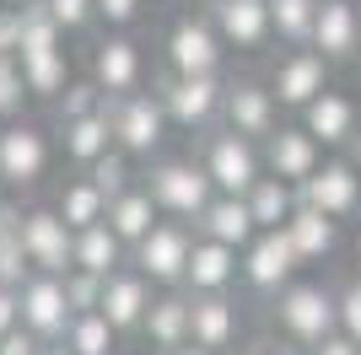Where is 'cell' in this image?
Here are the masks:
<instances>
[{"label":"cell","instance_id":"cell-1","mask_svg":"<svg viewBox=\"0 0 361 355\" xmlns=\"http://www.w3.org/2000/svg\"><path fill=\"white\" fill-rule=\"evenodd\" d=\"M140 183H146V194L157 199V210H162L167 221H189V226H195L200 216H205V205L216 199V183H211V173H205L200 156L151 162V173L140 178Z\"/></svg>","mask_w":361,"mask_h":355},{"label":"cell","instance_id":"cell-2","mask_svg":"<svg viewBox=\"0 0 361 355\" xmlns=\"http://www.w3.org/2000/svg\"><path fill=\"white\" fill-rule=\"evenodd\" d=\"M151 92L162 97L167 124H173V130H189V135H211V130H221L226 75H178V70H162Z\"/></svg>","mask_w":361,"mask_h":355},{"label":"cell","instance_id":"cell-3","mask_svg":"<svg viewBox=\"0 0 361 355\" xmlns=\"http://www.w3.org/2000/svg\"><path fill=\"white\" fill-rule=\"evenodd\" d=\"M270 318L291 344L313 350L318 340H329L334 328H340V296H334L329 285H318V280H291L286 291L275 296Z\"/></svg>","mask_w":361,"mask_h":355},{"label":"cell","instance_id":"cell-4","mask_svg":"<svg viewBox=\"0 0 361 355\" xmlns=\"http://www.w3.org/2000/svg\"><path fill=\"white\" fill-rule=\"evenodd\" d=\"M108 124H114V146L130 156V162H151L157 151H162V140H167V108H162V97L157 92H130V97H114L108 103Z\"/></svg>","mask_w":361,"mask_h":355},{"label":"cell","instance_id":"cell-5","mask_svg":"<svg viewBox=\"0 0 361 355\" xmlns=\"http://www.w3.org/2000/svg\"><path fill=\"white\" fill-rule=\"evenodd\" d=\"M200 162H205V173H211L216 194H248L259 178H264V151H259V140L226 130V124L205 135Z\"/></svg>","mask_w":361,"mask_h":355},{"label":"cell","instance_id":"cell-6","mask_svg":"<svg viewBox=\"0 0 361 355\" xmlns=\"http://www.w3.org/2000/svg\"><path fill=\"white\" fill-rule=\"evenodd\" d=\"M189 253H195V226L189 221H157V232L130 253V264H135L157 291H183Z\"/></svg>","mask_w":361,"mask_h":355},{"label":"cell","instance_id":"cell-7","mask_svg":"<svg viewBox=\"0 0 361 355\" xmlns=\"http://www.w3.org/2000/svg\"><path fill=\"white\" fill-rule=\"evenodd\" d=\"M49 135L32 124V118H11V124H0V183L11 194H27L38 189V178L49 173Z\"/></svg>","mask_w":361,"mask_h":355},{"label":"cell","instance_id":"cell-8","mask_svg":"<svg viewBox=\"0 0 361 355\" xmlns=\"http://www.w3.org/2000/svg\"><path fill=\"white\" fill-rule=\"evenodd\" d=\"M162 59H167V70H178V75H221L226 44L211 16H178L162 38Z\"/></svg>","mask_w":361,"mask_h":355},{"label":"cell","instance_id":"cell-9","mask_svg":"<svg viewBox=\"0 0 361 355\" xmlns=\"http://www.w3.org/2000/svg\"><path fill=\"white\" fill-rule=\"evenodd\" d=\"M22 253L38 275H71L75 269V232L54 205H32L22 216Z\"/></svg>","mask_w":361,"mask_h":355},{"label":"cell","instance_id":"cell-10","mask_svg":"<svg viewBox=\"0 0 361 355\" xmlns=\"http://www.w3.org/2000/svg\"><path fill=\"white\" fill-rule=\"evenodd\" d=\"M329 70L334 65L318 49H286L270 70V92H275V103H281V113H302L313 97H324L329 92Z\"/></svg>","mask_w":361,"mask_h":355},{"label":"cell","instance_id":"cell-11","mask_svg":"<svg viewBox=\"0 0 361 355\" xmlns=\"http://www.w3.org/2000/svg\"><path fill=\"white\" fill-rule=\"evenodd\" d=\"M16 296H22V328H32L44 344H60L65 328L75 323V307L65 296V275H38L32 269Z\"/></svg>","mask_w":361,"mask_h":355},{"label":"cell","instance_id":"cell-12","mask_svg":"<svg viewBox=\"0 0 361 355\" xmlns=\"http://www.w3.org/2000/svg\"><path fill=\"white\" fill-rule=\"evenodd\" d=\"M221 124L226 130L248 135V140H270L281 130V103H275L270 81H254V75H243V81H226V103H221Z\"/></svg>","mask_w":361,"mask_h":355},{"label":"cell","instance_id":"cell-13","mask_svg":"<svg viewBox=\"0 0 361 355\" xmlns=\"http://www.w3.org/2000/svg\"><path fill=\"white\" fill-rule=\"evenodd\" d=\"M297 248H291V237L286 232H259L248 248H243V285L259 296H281L291 280H297Z\"/></svg>","mask_w":361,"mask_h":355},{"label":"cell","instance_id":"cell-14","mask_svg":"<svg viewBox=\"0 0 361 355\" xmlns=\"http://www.w3.org/2000/svg\"><path fill=\"white\" fill-rule=\"evenodd\" d=\"M297 194H302V205L324 210L329 221H356L361 216V173L345 156H324V167H318Z\"/></svg>","mask_w":361,"mask_h":355},{"label":"cell","instance_id":"cell-15","mask_svg":"<svg viewBox=\"0 0 361 355\" xmlns=\"http://www.w3.org/2000/svg\"><path fill=\"white\" fill-rule=\"evenodd\" d=\"M297 124L313 135L324 151H345L350 140L361 135V108H356V97H350V92L329 87L324 97H313V103L297 113Z\"/></svg>","mask_w":361,"mask_h":355},{"label":"cell","instance_id":"cell-16","mask_svg":"<svg viewBox=\"0 0 361 355\" xmlns=\"http://www.w3.org/2000/svg\"><path fill=\"white\" fill-rule=\"evenodd\" d=\"M205 16L216 22L221 44L238 49V54H254V49H264L275 38V27H270V0H211Z\"/></svg>","mask_w":361,"mask_h":355},{"label":"cell","instance_id":"cell-17","mask_svg":"<svg viewBox=\"0 0 361 355\" xmlns=\"http://www.w3.org/2000/svg\"><path fill=\"white\" fill-rule=\"evenodd\" d=\"M87 75L108 92V97H130V92H140V81H146V54H140L135 38L108 32L103 44L92 49V70Z\"/></svg>","mask_w":361,"mask_h":355},{"label":"cell","instance_id":"cell-18","mask_svg":"<svg viewBox=\"0 0 361 355\" xmlns=\"http://www.w3.org/2000/svg\"><path fill=\"white\" fill-rule=\"evenodd\" d=\"M329 65L361 59V6L356 0H318V22H313V44Z\"/></svg>","mask_w":361,"mask_h":355},{"label":"cell","instance_id":"cell-19","mask_svg":"<svg viewBox=\"0 0 361 355\" xmlns=\"http://www.w3.org/2000/svg\"><path fill=\"white\" fill-rule=\"evenodd\" d=\"M259 151H264V173L286 178V183H297V189L318 173V167H324V146H318L302 124H281V130H275Z\"/></svg>","mask_w":361,"mask_h":355},{"label":"cell","instance_id":"cell-20","mask_svg":"<svg viewBox=\"0 0 361 355\" xmlns=\"http://www.w3.org/2000/svg\"><path fill=\"white\" fill-rule=\"evenodd\" d=\"M140 340H146L151 355H167L178 344L195 340V296L189 291H157L146 323H140Z\"/></svg>","mask_w":361,"mask_h":355},{"label":"cell","instance_id":"cell-21","mask_svg":"<svg viewBox=\"0 0 361 355\" xmlns=\"http://www.w3.org/2000/svg\"><path fill=\"white\" fill-rule=\"evenodd\" d=\"M151 301H157V285L140 275L135 264H124L119 275H108V285H103V318L119 334H140V323H146V312H151Z\"/></svg>","mask_w":361,"mask_h":355},{"label":"cell","instance_id":"cell-22","mask_svg":"<svg viewBox=\"0 0 361 355\" xmlns=\"http://www.w3.org/2000/svg\"><path fill=\"white\" fill-rule=\"evenodd\" d=\"M238 280H243V253H238V248H221V242H205V237H195L183 291H189V296H226Z\"/></svg>","mask_w":361,"mask_h":355},{"label":"cell","instance_id":"cell-23","mask_svg":"<svg viewBox=\"0 0 361 355\" xmlns=\"http://www.w3.org/2000/svg\"><path fill=\"white\" fill-rule=\"evenodd\" d=\"M195 237L243 253V248L259 237V221H254V210H248V199H243V194H216L211 205H205V216L195 221Z\"/></svg>","mask_w":361,"mask_h":355},{"label":"cell","instance_id":"cell-24","mask_svg":"<svg viewBox=\"0 0 361 355\" xmlns=\"http://www.w3.org/2000/svg\"><path fill=\"white\" fill-rule=\"evenodd\" d=\"M238 340H243V307L232 301V291L226 296H195V344L221 355Z\"/></svg>","mask_w":361,"mask_h":355},{"label":"cell","instance_id":"cell-25","mask_svg":"<svg viewBox=\"0 0 361 355\" xmlns=\"http://www.w3.org/2000/svg\"><path fill=\"white\" fill-rule=\"evenodd\" d=\"M60 151H65V162L81 167V173H87L92 162H103L108 151H114L108 108H103V113H87V118H65V124H60Z\"/></svg>","mask_w":361,"mask_h":355},{"label":"cell","instance_id":"cell-26","mask_svg":"<svg viewBox=\"0 0 361 355\" xmlns=\"http://www.w3.org/2000/svg\"><path fill=\"white\" fill-rule=\"evenodd\" d=\"M157 221H167V216L157 210V199L146 194V183H135V189H124L119 199L108 205V226L119 232V242H124L130 253H135L140 242H146V237L157 232Z\"/></svg>","mask_w":361,"mask_h":355},{"label":"cell","instance_id":"cell-27","mask_svg":"<svg viewBox=\"0 0 361 355\" xmlns=\"http://www.w3.org/2000/svg\"><path fill=\"white\" fill-rule=\"evenodd\" d=\"M281 232L291 237V248H297L302 264H324V259L340 248V221H329V216L313 210V205H297V216H291Z\"/></svg>","mask_w":361,"mask_h":355},{"label":"cell","instance_id":"cell-28","mask_svg":"<svg viewBox=\"0 0 361 355\" xmlns=\"http://www.w3.org/2000/svg\"><path fill=\"white\" fill-rule=\"evenodd\" d=\"M243 199H248V210H254L259 232H281V226L297 216V205H302L297 183H286V178H275V173H264L254 189L243 194Z\"/></svg>","mask_w":361,"mask_h":355},{"label":"cell","instance_id":"cell-29","mask_svg":"<svg viewBox=\"0 0 361 355\" xmlns=\"http://www.w3.org/2000/svg\"><path fill=\"white\" fill-rule=\"evenodd\" d=\"M130 264V248L119 242V232L108 221L87 226V232H75V269H87V275H119V269Z\"/></svg>","mask_w":361,"mask_h":355},{"label":"cell","instance_id":"cell-30","mask_svg":"<svg viewBox=\"0 0 361 355\" xmlns=\"http://www.w3.org/2000/svg\"><path fill=\"white\" fill-rule=\"evenodd\" d=\"M54 210L65 216V226H71V232H87V226L108 221V194L97 189L87 173H75V178H65V183H60V194H54Z\"/></svg>","mask_w":361,"mask_h":355},{"label":"cell","instance_id":"cell-31","mask_svg":"<svg viewBox=\"0 0 361 355\" xmlns=\"http://www.w3.org/2000/svg\"><path fill=\"white\" fill-rule=\"evenodd\" d=\"M16 59H22V75H27L32 103H60V92L75 81L65 49H38V54H16Z\"/></svg>","mask_w":361,"mask_h":355},{"label":"cell","instance_id":"cell-32","mask_svg":"<svg viewBox=\"0 0 361 355\" xmlns=\"http://www.w3.org/2000/svg\"><path fill=\"white\" fill-rule=\"evenodd\" d=\"M119 340H124V334L108 323L103 312H75V323L65 328L60 344L71 355H119Z\"/></svg>","mask_w":361,"mask_h":355},{"label":"cell","instance_id":"cell-33","mask_svg":"<svg viewBox=\"0 0 361 355\" xmlns=\"http://www.w3.org/2000/svg\"><path fill=\"white\" fill-rule=\"evenodd\" d=\"M313 22H318V0H270V27L286 49L313 44Z\"/></svg>","mask_w":361,"mask_h":355},{"label":"cell","instance_id":"cell-34","mask_svg":"<svg viewBox=\"0 0 361 355\" xmlns=\"http://www.w3.org/2000/svg\"><path fill=\"white\" fill-rule=\"evenodd\" d=\"M38 49H65V27L49 16L44 0L16 11V54H38Z\"/></svg>","mask_w":361,"mask_h":355},{"label":"cell","instance_id":"cell-35","mask_svg":"<svg viewBox=\"0 0 361 355\" xmlns=\"http://www.w3.org/2000/svg\"><path fill=\"white\" fill-rule=\"evenodd\" d=\"M114 103V97H108L103 87H97V81H92V75H81V81H71V87L60 92V103H54V118H87V113H103V108Z\"/></svg>","mask_w":361,"mask_h":355},{"label":"cell","instance_id":"cell-36","mask_svg":"<svg viewBox=\"0 0 361 355\" xmlns=\"http://www.w3.org/2000/svg\"><path fill=\"white\" fill-rule=\"evenodd\" d=\"M87 178H92V183H97V189L108 194V205H114V199H119L124 189H135V183H140V178H135V162H130V156H124L119 146L108 151L103 162H92V167H87Z\"/></svg>","mask_w":361,"mask_h":355},{"label":"cell","instance_id":"cell-37","mask_svg":"<svg viewBox=\"0 0 361 355\" xmlns=\"http://www.w3.org/2000/svg\"><path fill=\"white\" fill-rule=\"evenodd\" d=\"M27 75H22V59H0V124H11V118H27Z\"/></svg>","mask_w":361,"mask_h":355},{"label":"cell","instance_id":"cell-38","mask_svg":"<svg viewBox=\"0 0 361 355\" xmlns=\"http://www.w3.org/2000/svg\"><path fill=\"white\" fill-rule=\"evenodd\" d=\"M103 275H87V269H71L65 275V296H71V307L75 312H97L103 307Z\"/></svg>","mask_w":361,"mask_h":355},{"label":"cell","instance_id":"cell-39","mask_svg":"<svg viewBox=\"0 0 361 355\" xmlns=\"http://www.w3.org/2000/svg\"><path fill=\"white\" fill-rule=\"evenodd\" d=\"M44 6L65 32H87L97 22V0H44Z\"/></svg>","mask_w":361,"mask_h":355},{"label":"cell","instance_id":"cell-40","mask_svg":"<svg viewBox=\"0 0 361 355\" xmlns=\"http://www.w3.org/2000/svg\"><path fill=\"white\" fill-rule=\"evenodd\" d=\"M334 296H340V334H350V340L361 344V275L345 280Z\"/></svg>","mask_w":361,"mask_h":355},{"label":"cell","instance_id":"cell-41","mask_svg":"<svg viewBox=\"0 0 361 355\" xmlns=\"http://www.w3.org/2000/svg\"><path fill=\"white\" fill-rule=\"evenodd\" d=\"M140 6H146V0H97V22H103L108 32H124L140 16Z\"/></svg>","mask_w":361,"mask_h":355},{"label":"cell","instance_id":"cell-42","mask_svg":"<svg viewBox=\"0 0 361 355\" xmlns=\"http://www.w3.org/2000/svg\"><path fill=\"white\" fill-rule=\"evenodd\" d=\"M0 355H44V340H38L32 328H22V323H16L11 334L0 340Z\"/></svg>","mask_w":361,"mask_h":355},{"label":"cell","instance_id":"cell-43","mask_svg":"<svg viewBox=\"0 0 361 355\" xmlns=\"http://www.w3.org/2000/svg\"><path fill=\"white\" fill-rule=\"evenodd\" d=\"M16 323H22V296H16L11 285H0V340H6Z\"/></svg>","mask_w":361,"mask_h":355},{"label":"cell","instance_id":"cell-44","mask_svg":"<svg viewBox=\"0 0 361 355\" xmlns=\"http://www.w3.org/2000/svg\"><path fill=\"white\" fill-rule=\"evenodd\" d=\"M307 355H361V344L350 340V334H340V328H334L329 340H318V344H313Z\"/></svg>","mask_w":361,"mask_h":355},{"label":"cell","instance_id":"cell-45","mask_svg":"<svg viewBox=\"0 0 361 355\" xmlns=\"http://www.w3.org/2000/svg\"><path fill=\"white\" fill-rule=\"evenodd\" d=\"M0 59H16V11L0 6Z\"/></svg>","mask_w":361,"mask_h":355},{"label":"cell","instance_id":"cell-46","mask_svg":"<svg viewBox=\"0 0 361 355\" xmlns=\"http://www.w3.org/2000/svg\"><path fill=\"white\" fill-rule=\"evenodd\" d=\"M345 162H350V167H356V173H361V135H356V140H350V146H345Z\"/></svg>","mask_w":361,"mask_h":355},{"label":"cell","instance_id":"cell-47","mask_svg":"<svg viewBox=\"0 0 361 355\" xmlns=\"http://www.w3.org/2000/svg\"><path fill=\"white\" fill-rule=\"evenodd\" d=\"M167 355H216V350H205V344L189 340V344H178V350H167Z\"/></svg>","mask_w":361,"mask_h":355},{"label":"cell","instance_id":"cell-48","mask_svg":"<svg viewBox=\"0 0 361 355\" xmlns=\"http://www.w3.org/2000/svg\"><path fill=\"white\" fill-rule=\"evenodd\" d=\"M243 355H275V344H248Z\"/></svg>","mask_w":361,"mask_h":355},{"label":"cell","instance_id":"cell-49","mask_svg":"<svg viewBox=\"0 0 361 355\" xmlns=\"http://www.w3.org/2000/svg\"><path fill=\"white\" fill-rule=\"evenodd\" d=\"M0 6H6V11H22V6H38V0H0Z\"/></svg>","mask_w":361,"mask_h":355},{"label":"cell","instance_id":"cell-50","mask_svg":"<svg viewBox=\"0 0 361 355\" xmlns=\"http://www.w3.org/2000/svg\"><path fill=\"white\" fill-rule=\"evenodd\" d=\"M44 355H71V350H65V344H44Z\"/></svg>","mask_w":361,"mask_h":355},{"label":"cell","instance_id":"cell-51","mask_svg":"<svg viewBox=\"0 0 361 355\" xmlns=\"http://www.w3.org/2000/svg\"><path fill=\"white\" fill-rule=\"evenodd\" d=\"M356 264H361V226H356Z\"/></svg>","mask_w":361,"mask_h":355},{"label":"cell","instance_id":"cell-52","mask_svg":"<svg viewBox=\"0 0 361 355\" xmlns=\"http://www.w3.org/2000/svg\"><path fill=\"white\" fill-rule=\"evenodd\" d=\"M0 189H6V183H0Z\"/></svg>","mask_w":361,"mask_h":355}]
</instances>
